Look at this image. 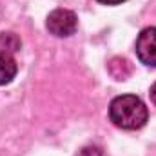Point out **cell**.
I'll list each match as a JSON object with an SVG mask.
<instances>
[{
    "instance_id": "obj_2",
    "label": "cell",
    "mask_w": 156,
    "mask_h": 156,
    "mask_svg": "<svg viewBox=\"0 0 156 156\" xmlns=\"http://www.w3.org/2000/svg\"><path fill=\"white\" fill-rule=\"evenodd\" d=\"M45 26H47L51 35L66 38V37H71L76 31L78 20L76 15L69 9H55V11L49 13V16L45 20Z\"/></svg>"
},
{
    "instance_id": "obj_7",
    "label": "cell",
    "mask_w": 156,
    "mask_h": 156,
    "mask_svg": "<svg viewBox=\"0 0 156 156\" xmlns=\"http://www.w3.org/2000/svg\"><path fill=\"white\" fill-rule=\"evenodd\" d=\"M100 4H105V5H118V4H122V2H125V0H98Z\"/></svg>"
},
{
    "instance_id": "obj_8",
    "label": "cell",
    "mask_w": 156,
    "mask_h": 156,
    "mask_svg": "<svg viewBox=\"0 0 156 156\" xmlns=\"http://www.w3.org/2000/svg\"><path fill=\"white\" fill-rule=\"evenodd\" d=\"M149 94H151V100H153V104L156 105V82L151 85V93H149Z\"/></svg>"
},
{
    "instance_id": "obj_5",
    "label": "cell",
    "mask_w": 156,
    "mask_h": 156,
    "mask_svg": "<svg viewBox=\"0 0 156 156\" xmlns=\"http://www.w3.org/2000/svg\"><path fill=\"white\" fill-rule=\"evenodd\" d=\"M0 47L5 53H15L20 49V38L15 33H2L0 35Z\"/></svg>"
},
{
    "instance_id": "obj_3",
    "label": "cell",
    "mask_w": 156,
    "mask_h": 156,
    "mask_svg": "<svg viewBox=\"0 0 156 156\" xmlns=\"http://www.w3.org/2000/svg\"><path fill=\"white\" fill-rule=\"evenodd\" d=\"M136 55L142 64L149 67H156V27H147L138 35Z\"/></svg>"
},
{
    "instance_id": "obj_4",
    "label": "cell",
    "mask_w": 156,
    "mask_h": 156,
    "mask_svg": "<svg viewBox=\"0 0 156 156\" xmlns=\"http://www.w3.org/2000/svg\"><path fill=\"white\" fill-rule=\"evenodd\" d=\"M16 71H18V66H16L15 58L11 56V53L0 51V85L9 83L16 76Z\"/></svg>"
},
{
    "instance_id": "obj_6",
    "label": "cell",
    "mask_w": 156,
    "mask_h": 156,
    "mask_svg": "<svg viewBox=\"0 0 156 156\" xmlns=\"http://www.w3.org/2000/svg\"><path fill=\"white\" fill-rule=\"evenodd\" d=\"M78 156H104V151L98 145H87L78 153Z\"/></svg>"
},
{
    "instance_id": "obj_1",
    "label": "cell",
    "mask_w": 156,
    "mask_h": 156,
    "mask_svg": "<svg viewBox=\"0 0 156 156\" xmlns=\"http://www.w3.org/2000/svg\"><path fill=\"white\" fill-rule=\"evenodd\" d=\"M147 107L145 104L134 94H122L116 96L109 105V118L111 122L125 131H134L145 125L147 122Z\"/></svg>"
}]
</instances>
